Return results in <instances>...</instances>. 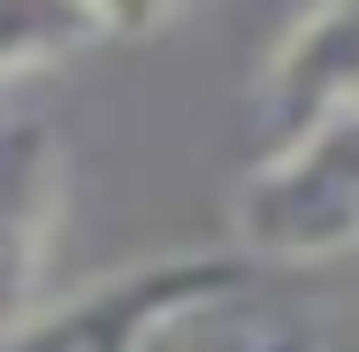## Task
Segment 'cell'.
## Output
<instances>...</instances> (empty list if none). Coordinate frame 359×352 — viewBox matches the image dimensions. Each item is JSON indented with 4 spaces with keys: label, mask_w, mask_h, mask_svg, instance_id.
Returning a JSON list of instances; mask_svg holds the SVG:
<instances>
[{
    "label": "cell",
    "mask_w": 359,
    "mask_h": 352,
    "mask_svg": "<svg viewBox=\"0 0 359 352\" xmlns=\"http://www.w3.org/2000/svg\"><path fill=\"white\" fill-rule=\"evenodd\" d=\"M252 276L260 268H245L237 253H168L62 306H39L0 352H191L207 322L245 299Z\"/></svg>",
    "instance_id": "cell-1"
},
{
    "label": "cell",
    "mask_w": 359,
    "mask_h": 352,
    "mask_svg": "<svg viewBox=\"0 0 359 352\" xmlns=\"http://www.w3.org/2000/svg\"><path fill=\"white\" fill-rule=\"evenodd\" d=\"M222 352H337V345H321L306 330H252V337H237V345H222Z\"/></svg>",
    "instance_id": "cell-6"
},
{
    "label": "cell",
    "mask_w": 359,
    "mask_h": 352,
    "mask_svg": "<svg viewBox=\"0 0 359 352\" xmlns=\"http://www.w3.org/2000/svg\"><path fill=\"white\" fill-rule=\"evenodd\" d=\"M260 100L283 138L329 115H359V8H306L268 54Z\"/></svg>",
    "instance_id": "cell-4"
},
{
    "label": "cell",
    "mask_w": 359,
    "mask_h": 352,
    "mask_svg": "<svg viewBox=\"0 0 359 352\" xmlns=\"http://www.w3.org/2000/svg\"><path fill=\"white\" fill-rule=\"evenodd\" d=\"M145 23L153 15H123V8H100V0H0V84L62 70V62L107 46V39H130Z\"/></svg>",
    "instance_id": "cell-5"
},
{
    "label": "cell",
    "mask_w": 359,
    "mask_h": 352,
    "mask_svg": "<svg viewBox=\"0 0 359 352\" xmlns=\"http://www.w3.org/2000/svg\"><path fill=\"white\" fill-rule=\"evenodd\" d=\"M229 237L245 268H313L359 253V115H329L245 169Z\"/></svg>",
    "instance_id": "cell-2"
},
{
    "label": "cell",
    "mask_w": 359,
    "mask_h": 352,
    "mask_svg": "<svg viewBox=\"0 0 359 352\" xmlns=\"http://www.w3.org/2000/svg\"><path fill=\"white\" fill-rule=\"evenodd\" d=\"M69 207V153L46 115H0V345L46 306V261Z\"/></svg>",
    "instance_id": "cell-3"
}]
</instances>
